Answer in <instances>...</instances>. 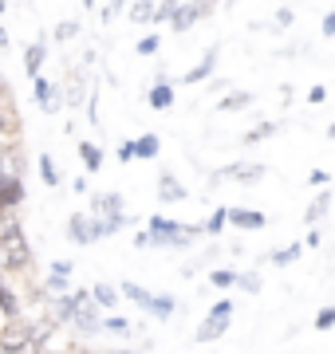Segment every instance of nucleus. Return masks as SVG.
I'll return each mask as SVG.
<instances>
[{
    "label": "nucleus",
    "mask_w": 335,
    "mask_h": 354,
    "mask_svg": "<svg viewBox=\"0 0 335 354\" xmlns=\"http://www.w3.org/2000/svg\"><path fill=\"white\" fill-rule=\"evenodd\" d=\"M28 241L24 232L12 225V221H0V268H8V272H16V268L28 264Z\"/></svg>",
    "instance_id": "f257e3e1"
},
{
    "label": "nucleus",
    "mask_w": 335,
    "mask_h": 354,
    "mask_svg": "<svg viewBox=\"0 0 335 354\" xmlns=\"http://www.w3.org/2000/svg\"><path fill=\"white\" fill-rule=\"evenodd\" d=\"M229 323H233V304H229V299H221V304L209 307L206 323L197 327V342H213V339H221V335L229 330Z\"/></svg>",
    "instance_id": "f03ea898"
},
{
    "label": "nucleus",
    "mask_w": 335,
    "mask_h": 354,
    "mask_svg": "<svg viewBox=\"0 0 335 354\" xmlns=\"http://www.w3.org/2000/svg\"><path fill=\"white\" fill-rule=\"evenodd\" d=\"M32 339H36V335H32L24 323H12V327L0 335V354H28L32 351Z\"/></svg>",
    "instance_id": "7ed1b4c3"
},
{
    "label": "nucleus",
    "mask_w": 335,
    "mask_h": 354,
    "mask_svg": "<svg viewBox=\"0 0 335 354\" xmlns=\"http://www.w3.org/2000/svg\"><path fill=\"white\" fill-rule=\"evenodd\" d=\"M206 12H209V4H174V16L170 20H174L178 32H185V28L194 24V20H201Z\"/></svg>",
    "instance_id": "20e7f679"
},
{
    "label": "nucleus",
    "mask_w": 335,
    "mask_h": 354,
    "mask_svg": "<svg viewBox=\"0 0 335 354\" xmlns=\"http://www.w3.org/2000/svg\"><path fill=\"white\" fill-rule=\"evenodd\" d=\"M229 221L237 228H264V225H269V216L253 213V209H229Z\"/></svg>",
    "instance_id": "39448f33"
},
{
    "label": "nucleus",
    "mask_w": 335,
    "mask_h": 354,
    "mask_svg": "<svg viewBox=\"0 0 335 354\" xmlns=\"http://www.w3.org/2000/svg\"><path fill=\"white\" fill-rule=\"evenodd\" d=\"M327 209H332V193L323 189L320 197H316V201L308 205V213H304V221H308V225H320V216H327Z\"/></svg>",
    "instance_id": "423d86ee"
},
{
    "label": "nucleus",
    "mask_w": 335,
    "mask_h": 354,
    "mask_svg": "<svg viewBox=\"0 0 335 354\" xmlns=\"http://www.w3.org/2000/svg\"><path fill=\"white\" fill-rule=\"evenodd\" d=\"M221 177H241V181H260L264 177V165H229Z\"/></svg>",
    "instance_id": "0eeeda50"
},
{
    "label": "nucleus",
    "mask_w": 335,
    "mask_h": 354,
    "mask_svg": "<svg viewBox=\"0 0 335 354\" xmlns=\"http://www.w3.org/2000/svg\"><path fill=\"white\" fill-rule=\"evenodd\" d=\"M20 197H24V189H20V181H12V177H8V181L0 185V209H8V205H16Z\"/></svg>",
    "instance_id": "6e6552de"
},
{
    "label": "nucleus",
    "mask_w": 335,
    "mask_h": 354,
    "mask_svg": "<svg viewBox=\"0 0 335 354\" xmlns=\"http://www.w3.org/2000/svg\"><path fill=\"white\" fill-rule=\"evenodd\" d=\"M170 102H174V91H170L166 83H158V87L150 91V106H158V111H166Z\"/></svg>",
    "instance_id": "1a4fd4ad"
},
{
    "label": "nucleus",
    "mask_w": 335,
    "mask_h": 354,
    "mask_svg": "<svg viewBox=\"0 0 335 354\" xmlns=\"http://www.w3.org/2000/svg\"><path fill=\"white\" fill-rule=\"evenodd\" d=\"M154 153H158V138H154V134H146V138L134 142V158H154Z\"/></svg>",
    "instance_id": "9d476101"
},
{
    "label": "nucleus",
    "mask_w": 335,
    "mask_h": 354,
    "mask_svg": "<svg viewBox=\"0 0 335 354\" xmlns=\"http://www.w3.org/2000/svg\"><path fill=\"white\" fill-rule=\"evenodd\" d=\"M185 197V189H181L174 177H162V201H181Z\"/></svg>",
    "instance_id": "9b49d317"
},
{
    "label": "nucleus",
    "mask_w": 335,
    "mask_h": 354,
    "mask_svg": "<svg viewBox=\"0 0 335 354\" xmlns=\"http://www.w3.org/2000/svg\"><path fill=\"white\" fill-rule=\"evenodd\" d=\"M213 59H217V51H209L206 59H201V64H197V67H194V71H190L185 79H190V83H197V79H206L209 71H213Z\"/></svg>",
    "instance_id": "f8f14e48"
},
{
    "label": "nucleus",
    "mask_w": 335,
    "mask_h": 354,
    "mask_svg": "<svg viewBox=\"0 0 335 354\" xmlns=\"http://www.w3.org/2000/svg\"><path fill=\"white\" fill-rule=\"evenodd\" d=\"M150 311H154V315H162V319H166L170 311H174V299H166V295H154V299H150Z\"/></svg>",
    "instance_id": "ddd939ff"
},
{
    "label": "nucleus",
    "mask_w": 335,
    "mask_h": 354,
    "mask_svg": "<svg viewBox=\"0 0 335 354\" xmlns=\"http://www.w3.org/2000/svg\"><path fill=\"white\" fill-rule=\"evenodd\" d=\"M332 327H335V307H323L316 315V330H332Z\"/></svg>",
    "instance_id": "4468645a"
},
{
    "label": "nucleus",
    "mask_w": 335,
    "mask_h": 354,
    "mask_svg": "<svg viewBox=\"0 0 335 354\" xmlns=\"http://www.w3.org/2000/svg\"><path fill=\"white\" fill-rule=\"evenodd\" d=\"M237 279H241V276H233V272H213V276H209V283H213V288H233Z\"/></svg>",
    "instance_id": "2eb2a0df"
},
{
    "label": "nucleus",
    "mask_w": 335,
    "mask_h": 354,
    "mask_svg": "<svg viewBox=\"0 0 335 354\" xmlns=\"http://www.w3.org/2000/svg\"><path fill=\"white\" fill-rule=\"evenodd\" d=\"M130 295V299H134V304H142V307H150V299H154V295H146V291L142 288H134V283H127V288H123Z\"/></svg>",
    "instance_id": "dca6fc26"
},
{
    "label": "nucleus",
    "mask_w": 335,
    "mask_h": 354,
    "mask_svg": "<svg viewBox=\"0 0 335 354\" xmlns=\"http://www.w3.org/2000/svg\"><path fill=\"white\" fill-rule=\"evenodd\" d=\"M296 256H300V248H296V244H288L284 252H276V256H272V264H292Z\"/></svg>",
    "instance_id": "f3484780"
},
{
    "label": "nucleus",
    "mask_w": 335,
    "mask_h": 354,
    "mask_svg": "<svg viewBox=\"0 0 335 354\" xmlns=\"http://www.w3.org/2000/svg\"><path fill=\"white\" fill-rule=\"evenodd\" d=\"M130 16H134V20H150V16H158V8H154V4H134Z\"/></svg>",
    "instance_id": "a211bd4d"
},
{
    "label": "nucleus",
    "mask_w": 335,
    "mask_h": 354,
    "mask_svg": "<svg viewBox=\"0 0 335 354\" xmlns=\"http://www.w3.org/2000/svg\"><path fill=\"white\" fill-rule=\"evenodd\" d=\"M39 174H44V181H48V185H55V181H60V174H55V165L48 162V158L39 162Z\"/></svg>",
    "instance_id": "6ab92c4d"
},
{
    "label": "nucleus",
    "mask_w": 335,
    "mask_h": 354,
    "mask_svg": "<svg viewBox=\"0 0 335 354\" xmlns=\"http://www.w3.org/2000/svg\"><path fill=\"white\" fill-rule=\"evenodd\" d=\"M83 162H87V169H99V150H95V146H83Z\"/></svg>",
    "instance_id": "aec40b11"
},
{
    "label": "nucleus",
    "mask_w": 335,
    "mask_h": 354,
    "mask_svg": "<svg viewBox=\"0 0 335 354\" xmlns=\"http://www.w3.org/2000/svg\"><path fill=\"white\" fill-rule=\"evenodd\" d=\"M95 299H99L103 307H111V304H115V291H111V288H95Z\"/></svg>",
    "instance_id": "412c9836"
},
{
    "label": "nucleus",
    "mask_w": 335,
    "mask_h": 354,
    "mask_svg": "<svg viewBox=\"0 0 335 354\" xmlns=\"http://www.w3.org/2000/svg\"><path fill=\"white\" fill-rule=\"evenodd\" d=\"M0 307H4V311H8V315L16 319V299H12V295H8L4 288H0Z\"/></svg>",
    "instance_id": "4be33fe9"
},
{
    "label": "nucleus",
    "mask_w": 335,
    "mask_h": 354,
    "mask_svg": "<svg viewBox=\"0 0 335 354\" xmlns=\"http://www.w3.org/2000/svg\"><path fill=\"white\" fill-rule=\"evenodd\" d=\"M245 102H248V95H229L221 106H225V111H237V106H245Z\"/></svg>",
    "instance_id": "5701e85b"
},
{
    "label": "nucleus",
    "mask_w": 335,
    "mask_h": 354,
    "mask_svg": "<svg viewBox=\"0 0 335 354\" xmlns=\"http://www.w3.org/2000/svg\"><path fill=\"white\" fill-rule=\"evenodd\" d=\"M272 130H276L272 122H269V127H260V130H248V138H245V142H260V138H269Z\"/></svg>",
    "instance_id": "b1692460"
},
{
    "label": "nucleus",
    "mask_w": 335,
    "mask_h": 354,
    "mask_svg": "<svg viewBox=\"0 0 335 354\" xmlns=\"http://www.w3.org/2000/svg\"><path fill=\"white\" fill-rule=\"evenodd\" d=\"M241 288H245V291H260V276H241Z\"/></svg>",
    "instance_id": "393cba45"
},
{
    "label": "nucleus",
    "mask_w": 335,
    "mask_h": 354,
    "mask_svg": "<svg viewBox=\"0 0 335 354\" xmlns=\"http://www.w3.org/2000/svg\"><path fill=\"white\" fill-rule=\"evenodd\" d=\"M39 59H44V48H32V51H28V67H32V71L39 67Z\"/></svg>",
    "instance_id": "a878e982"
},
{
    "label": "nucleus",
    "mask_w": 335,
    "mask_h": 354,
    "mask_svg": "<svg viewBox=\"0 0 335 354\" xmlns=\"http://www.w3.org/2000/svg\"><path fill=\"white\" fill-rule=\"evenodd\" d=\"M138 51H142V55H150V51H158V39H154V36H146V39L138 44Z\"/></svg>",
    "instance_id": "bb28decb"
},
{
    "label": "nucleus",
    "mask_w": 335,
    "mask_h": 354,
    "mask_svg": "<svg viewBox=\"0 0 335 354\" xmlns=\"http://www.w3.org/2000/svg\"><path fill=\"white\" fill-rule=\"evenodd\" d=\"M48 91H52L48 83H36V99H39V106H48Z\"/></svg>",
    "instance_id": "cd10ccee"
},
{
    "label": "nucleus",
    "mask_w": 335,
    "mask_h": 354,
    "mask_svg": "<svg viewBox=\"0 0 335 354\" xmlns=\"http://www.w3.org/2000/svg\"><path fill=\"white\" fill-rule=\"evenodd\" d=\"M323 36H332V39H335V12L323 20Z\"/></svg>",
    "instance_id": "c85d7f7f"
},
{
    "label": "nucleus",
    "mask_w": 335,
    "mask_h": 354,
    "mask_svg": "<svg viewBox=\"0 0 335 354\" xmlns=\"http://www.w3.org/2000/svg\"><path fill=\"white\" fill-rule=\"evenodd\" d=\"M308 99H311V102H323V99H327V91H323V87H311Z\"/></svg>",
    "instance_id": "c756f323"
},
{
    "label": "nucleus",
    "mask_w": 335,
    "mask_h": 354,
    "mask_svg": "<svg viewBox=\"0 0 335 354\" xmlns=\"http://www.w3.org/2000/svg\"><path fill=\"white\" fill-rule=\"evenodd\" d=\"M311 185H327V169H316L311 174Z\"/></svg>",
    "instance_id": "7c9ffc66"
},
{
    "label": "nucleus",
    "mask_w": 335,
    "mask_h": 354,
    "mask_svg": "<svg viewBox=\"0 0 335 354\" xmlns=\"http://www.w3.org/2000/svg\"><path fill=\"white\" fill-rule=\"evenodd\" d=\"M118 158H123V162H130V158H134V142H127V146L118 150Z\"/></svg>",
    "instance_id": "2f4dec72"
},
{
    "label": "nucleus",
    "mask_w": 335,
    "mask_h": 354,
    "mask_svg": "<svg viewBox=\"0 0 335 354\" xmlns=\"http://www.w3.org/2000/svg\"><path fill=\"white\" fill-rule=\"evenodd\" d=\"M327 134H332V142H335V127H332V130H327Z\"/></svg>",
    "instance_id": "473e14b6"
},
{
    "label": "nucleus",
    "mask_w": 335,
    "mask_h": 354,
    "mask_svg": "<svg viewBox=\"0 0 335 354\" xmlns=\"http://www.w3.org/2000/svg\"><path fill=\"white\" fill-rule=\"evenodd\" d=\"M0 127H4V118H0Z\"/></svg>",
    "instance_id": "72a5a7b5"
}]
</instances>
